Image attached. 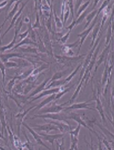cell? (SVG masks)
<instances>
[{"label": "cell", "instance_id": "cell-14", "mask_svg": "<svg viewBox=\"0 0 114 150\" xmlns=\"http://www.w3.org/2000/svg\"><path fill=\"white\" fill-rule=\"evenodd\" d=\"M49 81H50V79H47V78L44 80V81H43V83L39 84V85L38 86L36 89H35L34 91L31 93V94L27 97V99L30 98H32V97H34L35 95H37V94H39V93H41L43 91L45 90V87H46V85H47Z\"/></svg>", "mask_w": 114, "mask_h": 150}, {"label": "cell", "instance_id": "cell-46", "mask_svg": "<svg viewBox=\"0 0 114 150\" xmlns=\"http://www.w3.org/2000/svg\"><path fill=\"white\" fill-rule=\"evenodd\" d=\"M28 34H29V31H28V30H26V32L23 33H21V34H19V35H18V36H19V37H20V41L23 40L24 39L26 38V37H27V36H28Z\"/></svg>", "mask_w": 114, "mask_h": 150}, {"label": "cell", "instance_id": "cell-7", "mask_svg": "<svg viewBox=\"0 0 114 150\" xmlns=\"http://www.w3.org/2000/svg\"><path fill=\"white\" fill-rule=\"evenodd\" d=\"M46 123L49 124H52L59 129V131H60L62 133L69 132V131L72 130V127L69 125L66 122H59V121H52L50 119H43Z\"/></svg>", "mask_w": 114, "mask_h": 150}, {"label": "cell", "instance_id": "cell-16", "mask_svg": "<svg viewBox=\"0 0 114 150\" xmlns=\"http://www.w3.org/2000/svg\"><path fill=\"white\" fill-rule=\"evenodd\" d=\"M100 24H101V22L99 21L98 22V23L96 24V26H94V28H93V36H92V42H91L90 44V49L93 47V46L94 45L95 42L97 40V38L98 37L99 34V31H100Z\"/></svg>", "mask_w": 114, "mask_h": 150}, {"label": "cell", "instance_id": "cell-12", "mask_svg": "<svg viewBox=\"0 0 114 150\" xmlns=\"http://www.w3.org/2000/svg\"><path fill=\"white\" fill-rule=\"evenodd\" d=\"M34 129L39 132H50L51 131H59L56 126L52 124H49V123H46L45 125H35Z\"/></svg>", "mask_w": 114, "mask_h": 150}, {"label": "cell", "instance_id": "cell-21", "mask_svg": "<svg viewBox=\"0 0 114 150\" xmlns=\"http://www.w3.org/2000/svg\"><path fill=\"white\" fill-rule=\"evenodd\" d=\"M20 2H20V1H18V2H16V3H15V6H14V8H13V10L10 11V12H9V14L7 15L6 18V19H4V22H3V23L2 24V26H0V28H2V26H3V25H4V24L6 23L7 21H8V19H11V18H13V16H14L15 15V13H17L18 7H19V5H20Z\"/></svg>", "mask_w": 114, "mask_h": 150}, {"label": "cell", "instance_id": "cell-39", "mask_svg": "<svg viewBox=\"0 0 114 150\" xmlns=\"http://www.w3.org/2000/svg\"><path fill=\"white\" fill-rule=\"evenodd\" d=\"M71 31L72 30H69V32L66 33V34L63 35L62 37H61L60 39H59V42L62 43H63V44H65V43H66L67 40H68V39H69V36H70V33H71Z\"/></svg>", "mask_w": 114, "mask_h": 150}, {"label": "cell", "instance_id": "cell-52", "mask_svg": "<svg viewBox=\"0 0 114 150\" xmlns=\"http://www.w3.org/2000/svg\"><path fill=\"white\" fill-rule=\"evenodd\" d=\"M59 150H65V146H64V138H62V142L61 145L59 144Z\"/></svg>", "mask_w": 114, "mask_h": 150}, {"label": "cell", "instance_id": "cell-18", "mask_svg": "<svg viewBox=\"0 0 114 150\" xmlns=\"http://www.w3.org/2000/svg\"><path fill=\"white\" fill-rule=\"evenodd\" d=\"M97 11L98 9H95L94 10L91 11L90 13H88V15L86 16V24H85V26H84V30H86L89 27V26L90 25V23L93 22V20L94 19L95 16L97 15Z\"/></svg>", "mask_w": 114, "mask_h": 150}, {"label": "cell", "instance_id": "cell-15", "mask_svg": "<svg viewBox=\"0 0 114 150\" xmlns=\"http://www.w3.org/2000/svg\"><path fill=\"white\" fill-rule=\"evenodd\" d=\"M55 98H56V94H52V95H50V96H48L47 98H45L44 99L42 102H40L39 105H37L36 106V108H33V109L34 110L42 109V108H43L45 107L46 105H48V104L50 103V102H52V101H55Z\"/></svg>", "mask_w": 114, "mask_h": 150}, {"label": "cell", "instance_id": "cell-28", "mask_svg": "<svg viewBox=\"0 0 114 150\" xmlns=\"http://www.w3.org/2000/svg\"><path fill=\"white\" fill-rule=\"evenodd\" d=\"M73 87H74V84H73V85H72L71 87H69V88H66V89H64V90L60 91H59L58 93H56V98H55V101H57V100H59V98H62V97L65 94H66V93H68L69 91H70Z\"/></svg>", "mask_w": 114, "mask_h": 150}, {"label": "cell", "instance_id": "cell-43", "mask_svg": "<svg viewBox=\"0 0 114 150\" xmlns=\"http://www.w3.org/2000/svg\"><path fill=\"white\" fill-rule=\"evenodd\" d=\"M0 70L2 72V78H3V82H5V78H6V73H5V65L2 64V62L0 60Z\"/></svg>", "mask_w": 114, "mask_h": 150}, {"label": "cell", "instance_id": "cell-9", "mask_svg": "<svg viewBox=\"0 0 114 150\" xmlns=\"http://www.w3.org/2000/svg\"><path fill=\"white\" fill-rule=\"evenodd\" d=\"M67 115H68V118L69 119H73V120H74L75 122H76L79 125H80L81 126H83L85 127L86 129H89L90 131L92 132H93L95 134V132L94 130H93V129H91L90 127L88 126V125L86 124V122H85V121L83 120V118H82V115H80V114H77V113H75V112H67Z\"/></svg>", "mask_w": 114, "mask_h": 150}, {"label": "cell", "instance_id": "cell-36", "mask_svg": "<svg viewBox=\"0 0 114 150\" xmlns=\"http://www.w3.org/2000/svg\"><path fill=\"white\" fill-rule=\"evenodd\" d=\"M93 123H95V124L97 125V126H99V129H101L102 131L105 132V133H106V135H108V136H110V137H111V139H112V140L113 139V133H110V131H108L107 129H105V128H103V127H102L101 125L99 124V123H98V122H96V121H93Z\"/></svg>", "mask_w": 114, "mask_h": 150}, {"label": "cell", "instance_id": "cell-4", "mask_svg": "<svg viewBox=\"0 0 114 150\" xmlns=\"http://www.w3.org/2000/svg\"><path fill=\"white\" fill-rule=\"evenodd\" d=\"M99 88L98 89V91H97V90H96V88H93V98L91 100V101H93L95 100L96 101V110L97 112H98L102 118V120L104 121L106 124V117H105V112H104V106H103V104H102V101L100 100V98H99Z\"/></svg>", "mask_w": 114, "mask_h": 150}, {"label": "cell", "instance_id": "cell-17", "mask_svg": "<svg viewBox=\"0 0 114 150\" xmlns=\"http://www.w3.org/2000/svg\"><path fill=\"white\" fill-rule=\"evenodd\" d=\"M35 108V106H32V107L29 108V109H27L26 111H25L24 112H22V113H20L19 114V115H17L15 116L16 117V118H17V125H18V134L20 135V125H21L22 124V119L24 118V117L27 115V113H28L29 111H31V110H32L33 108Z\"/></svg>", "mask_w": 114, "mask_h": 150}, {"label": "cell", "instance_id": "cell-8", "mask_svg": "<svg viewBox=\"0 0 114 150\" xmlns=\"http://www.w3.org/2000/svg\"><path fill=\"white\" fill-rule=\"evenodd\" d=\"M91 105L89 104L87 101L85 102H82V103H76L72 104L71 105H69L68 107L64 108V109L62 112H70L73 110H83V109H89L92 110V111H97V110L93 108H89L90 107Z\"/></svg>", "mask_w": 114, "mask_h": 150}, {"label": "cell", "instance_id": "cell-56", "mask_svg": "<svg viewBox=\"0 0 114 150\" xmlns=\"http://www.w3.org/2000/svg\"><path fill=\"white\" fill-rule=\"evenodd\" d=\"M39 150H41V149H40V148H39Z\"/></svg>", "mask_w": 114, "mask_h": 150}, {"label": "cell", "instance_id": "cell-37", "mask_svg": "<svg viewBox=\"0 0 114 150\" xmlns=\"http://www.w3.org/2000/svg\"><path fill=\"white\" fill-rule=\"evenodd\" d=\"M67 4H68L69 11H70V13L72 14V19H73V20H74L75 19V16H74V4H73V0L67 1Z\"/></svg>", "mask_w": 114, "mask_h": 150}, {"label": "cell", "instance_id": "cell-29", "mask_svg": "<svg viewBox=\"0 0 114 150\" xmlns=\"http://www.w3.org/2000/svg\"><path fill=\"white\" fill-rule=\"evenodd\" d=\"M35 4H36V21L33 24V26H32V28L33 30L35 29H41V23H40V21H39V15L38 12H37V1H35Z\"/></svg>", "mask_w": 114, "mask_h": 150}, {"label": "cell", "instance_id": "cell-44", "mask_svg": "<svg viewBox=\"0 0 114 150\" xmlns=\"http://www.w3.org/2000/svg\"><path fill=\"white\" fill-rule=\"evenodd\" d=\"M15 80H16V77H14L13 80H11L10 81H9V83L8 84V86H7V89H8V90L11 91V89L13 88V86L15 84Z\"/></svg>", "mask_w": 114, "mask_h": 150}, {"label": "cell", "instance_id": "cell-31", "mask_svg": "<svg viewBox=\"0 0 114 150\" xmlns=\"http://www.w3.org/2000/svg\"><path fill=\"white\" fill-rule=\"evenodd\" d=\"M88 13H89L88 9H86V11H84L83 13L80 16H78L77 19H76V26H77V25H79V24L82 23L84 21V19H86V16L88 15Z\"/></svg>", "mask_w": 114, "mask_h": 150}, {"label": "cell", "instance_id": "cell-5", "mask_svg": "<svg viewBox=\"0 0 114 150\" xmlns=\"http://www.w3.org/2000/svg\"><path fill=\"white\" fill-rule=\"evenodd\" d=\"M67 105V102L62 104V105H57V101H54L52 102V105H50V107L45 108V109H42L39 110V115L41 114H53V113H59L62 112L64 109V106Z\"/></svg>", "mask_w": 114, "mask_h": 150}, {"label": "cell", "instance_id": "cell-27", "mask_svg": "<svg viewBox=\"0 0 114 150\" xmlns=\"http://www.w3.org/2000/svg\"><path fill=\"white\" fill-rule=\"evenodd\" d=\"M82 66H83V64H79V66L76 67V68L75 70H74V71H73V72H72V73L70 74H69V76H68V77H67L64 80L65 83H66V84H69V82H70V81L73 79V77H74V76H75L76 74H77L78 71H79V70H80V69L82 67Z\"/></svg>", "mask_w": 114, "mask_h": 150}, {"label": "cell", "instance_id": "cell-49", "mask_svg": "<svg viewBox=\"0 0 114 150\" xmlns=\"http://www.w3.org/2000/svg\"><path fill=\"white\" fill-rule=\"evenodd\" d=\"M74 27H76V19L73 20V22L71 23V24H70L69 26L66 27V30H72L73 28H74Z\"/></svg>", "mask_w": 114, "mask_h": 150}, {"label": "cell", "instance_id": "cell-32", "mask_svg": "<svg viewBox=\"0 0 114 150\" xmlns=\"http://www.w3.org/2000/svg\"><path fill=\"white\" fill-rule=\"evenodd\" d=\"M91 1H87V2H84L83 4L80 7V9H79V10L76 12V16H80L81 14H82L83 13L84 11H86V9H87V7L89 6V5L90 4Z\"/></svg>", "mask_w": 114, "mask_h": 150}, {"label": "cell", "instance_id": "cell-45", "mask_svg": "<svg viewBox=\"0 0 114 150\" xmlns=\"http://www.w3.org/2000/svg\"><path fill=\"white\" fill-rule=\"evenodd\" d=\"M5 66L6 67H18V64L15 62H6L5 64Z\"/></svg>", "mask_w": 114, "mask_h": 150}, {"label": "cell", "instance_id": "cell-13", "mask_svg": "<svg viewBox=\"0 0 114 150\" xmlns=\"http://www.w3.org/2000/svg\"><path fill=\"white\" fill-rule=\"evenodd\" d=\"M27 2H28V1H27V2H25V3H24V4L22 5V7H21V8H20V9H19V10L17 11V13H15V15L14 16H13V19H12V21H11V23H10V25H9V28L7 29V30H6V32H5V33H4V34L2 35V39L3 38V37H5V35L7 33L9 32V30H11V28H13V26H15V22H16V20H17V19H19V17H20V16H21V13H22V10H23L24 7L26 6V5L27 4Z\"/></svg>", "mask_w": 114, "mask_h": 150}, {"label": "cell", "instance_id": "cell-10", "mask_svg": "<svg viewBox=\"0 0 114 150\" xmlns=\"http://www.w3.org/2000/svg\"><path fill=\"white\" fill-rule=\"evenodd\" d=\"M40 136L42 137L43 140L50 142L52 145V147H54V142L56 140L62 139L64 136V133H61V134H56V135H48L44 132H39L38 133Z\"/></svg>", "mask_w": 114, "mask_h": 150}, {"label": "cell", "instance_id": "cell-55", "mask_svg": "<svg viewBox=\"0 0 114 150\" xmlns=\"http://www.w3.org/2000/svg\"><path fill=\"white\" fill-rule=\"evenodd\" d=\"M1 32H2V30H0V33H1Z\"/></svg>", "mask_w": 114, "mask_h": 150}, {"label": "cell", "instance_id": "cell-24", "mask_svg": "<svg viewBox=\"0 0 114 150\" xmlns=\"http://www.w3.org/2000/svg\"><path fill=\"white\" fill-rule=\"evenodd\" d=\"M26 44H28V45L37 46V43H34L33 41L31 40V39H30V38H29V37H26V38L24 39L23 40L20 41V43H18V44H16V45H15V47H13V49H12V50H15V49H16L17 47H20V46L26 45Z\"/></svg>", "mask_w": 114, "mask_h": 150}, {"label": "cell", "instance_id": "cell-54", "mask_svg": "<svg viewBox=\"0 0 114 150\" xmlns=\"http://www.w3.org/2000/svg\"><path fill=\"white\" fill-rule=\"evenodd\" d=\"M2 9H0V12H1V11H2Z\"/></svg>", "mask_w": 114, "mask_h": 150}, {"label": "cell", "instance_id": "cell-25", "mask_svg": "<svg viewBox=\"0 0 114 150\" xmlns=\"http://www.w3.org/2000/svg\"><path fill=\"white\" fill-rule=\"evenodd\" d=\"M70 141H71V145L69 150H78V142H79L78 137L70 135Z\"/></svg>", "mask_w": 114, "mask_h": 150}, {"label": "cell", "instance_id": "cell-26", "mask_svg": "<svg viewBox=\"0 0 114 150\" xmlns=\"http://www.w3.org/2000/svg\"><path fill=\"white\" fill-rule=\"evenodd\" d=\"M66 74V71H59V72H56L55 74L53 75L52 77V78L48 82V84H50L51 82L54 81H58V80H60L62 77H64V75Z\"/></svg>", "mask_w": 114, "mask_h": 150}, {"label": "cell", "instance_id": "cell-57", "mask_svg": "<svg viewBox=\"0 0 114 150\" xmlns=\"http://www.w3.org/2000/svg\"><path fill=\"white\" fill-rule=\"evenodd\" d=\"M80 150H82V149H80Z\"/></svg>", "mask_w": 114, "mask_h": 150}, {"label": "cell", "instance_id": "cell-47", "mask_svg": "<svg viewBox=\"0 0 114 150\" xmlns=\"http://www.w3.org/2000/svg\"><path fill=\"white\" fill-rule=\"evenodd\" d=\"M95 135H97V139H98V141H99V142H98V149H97V150H104V149H103V148H102V142H101V138L99 137V135H97V133H95Z\"/></svg>", "mask_w": 114, "mask_h": 150}, {"label": "cell", "instance_id": "cell-3", "mask_svg": "<svg viewBox=\"0 0 114 150\" xmlns=\"http://www.w3.org/2000/svg\"><path fill=\"white\" fill-rule=\"evenodd\" d=\"M98 20H99V16L96 15L94 19H93V22L91 23L90 25L89 26L88 28L86 29V30H84L81 33H80V34L77 35V37H80V47H79V52L80 51V50H81V48H82V47H83V43L85 42V40H86V39L87 38V37L89 36V34L90 33L91 31L93 30V28H94V26H96V24L97 23V21H98Z\"/></svg>", "mask_w": 114, "mask_h": 150}, {"label": "cell", "instance_id": "cell-22", "mask_svg": "<svg viewBox=\"0 0 114 150\" xmlns=\"http://www.w3.org/2000/svg\"><path fill=\"white\" fill-rule=\"evenodd\" d=\"M64 84H66L64 80H58V81H54L51 82L50 84H47L46 87H45V89H50V88H60L62 86H63Z\"/></svg>", "mask_w": 114, "mask_h": 150}, {"label": "cell", "instance_id": "cell-2", "mask_svg": "<svg viewBox=\"0 0 114 150\" xmlns=\"http://www.w3.org/2000/svg\"><path fill=\"white\" fill-rule=\"evenodd\" d=\"M85 57V55H80V56L76 57H60L55 55L56 60L59 64L67 65V66H72L76 63H77L79 60H82L83 57Z\"/></svg>", "mask_w": 114, "mask_h": 150}, {"label": "cell", "instance_id": "cell-51", "mask_svg": "<svg viewBox=\"0 0 114 150\" xmlns=\"http://www.w3.org/2000/svg\"><path fill=\"white\" fill-rule=\"evenodd\" d=\"M90 138H91V143L89 144L87 142H86V137H84V141H85V142H86L87 145H89L90 146V150H94V147H93V139H92V136H91L90 135Z\"/></svg>", "mask_w": 114, "mask_h": 150}, {"label": "cell", "instance_id": "cell-42", "mask_svg": "<svg viewBox=\"0 0 114 150\" xmlns=\"http://www.w3.org/2000/svg\"><path fill=\"white\" fill-rule=\"evenodd\" d=\"M22 51L29 52V53H34V54H38V50L36 48H32V47H28L26 49H21Z\"/></svg>", "mask_w": 114, "mask_h": 150}, {"label": "cell", "instance_id": "cell-53", "mask_svg": "<svg viewBox=\"0 0 114 150\" xmlns=\"http://www.w3.org/2000/svg\"><path fill=\"white\" fill-rule=\"evenodd\" d=\"M7 3H8V1H4V2H2V3L0 4V9H1V8H2L3 6H6Z\"/></svg>", "mask_w": 114, "mask_h": 150}, {"label": "cell", "instance_id": "cell-33", "mask_svg": "<svg viewBox=\"0 0 114 150\" xmlns=\"http://www.w3.org/2000/svg\"><path fill=\"white\" fill-rule=\"evenodd\" d=\"M16 38H17V36H14V38H13V40L9 44H8L7 46H5V47H2L0 48V52H4L5 50H9L11 48H13L14 46H15V43H16Z\"/></svg>", "mask_w": 114, "mask_h": 150}, {"label": "cell", "instance_id": "cell-6", "mask_svg": "<svg viewBox=\"0 0 114 150\" xmlns=\"http://www.w3.org/2000/svg\"><path fill=\"white\" fill-rule=\"evenodd\" d=\"M112 43H113V38H111V40L110 41L109 44H108V45L106 47V48L104 50L103 53H102V54L99 56V57H98V60H97V62H96V64H95V65H96V67H95L94 72H93V77H92V80H93V78L94 77L95 74H96V73H97V70H98V68L99 67V66H100V65H101L104 62V60H105V59L106 58V57L109 56L110 49V47H111V45H112Z\"/></svg>", "mask_w": 114, "mask_h": 150}, {"label": "cell", "instance_id": "cell-30", "mask_svg": "<svg viewBox=\"0 0 114 150\" xmlns=\"http://www.w3.org/2000/svg\"><path fill=\"white\" fill-rule=\"evenodd\" d=\"M24 132L23 133L24 135H25V137H26V143L22 144V147H23V148H26L29 150H34L35 145L29 141V138L27 137V135H26V134L25 133V132Z\"/></svg>", "mask_w": 114, "mask_h": 150}, {"label": "cell", "instance_id": "cell-19", "mask_svg": "<svg viewBox=\"0 0 114 150\" xmlns=\"http://www.w3.org/2000/svg\"><path fill=\"white\" fill-rule=\"evenodd\" d=\"M113 15H111L110 16V20L109 22V26H108V31L106 33V46H107L110 43V41L111 40L113 34Z\"/></svg>", "mask_w": 114, "mask_h": 150}, {"label": "cell", "instance_id": "cell-20", "mask_svg": "<svg viewBox=\"0 0 114 150\" xmlns=\"http://www.w3.org/2000/svg\"><path fill=\"white\" fill-rule=\"evenodd\" d=\"M0 57L2 58V60L5 64L8 62V60L10 58L13 57H24L23 54H19V53H12V54H3V55H0Z\"/></svg>", "mask_w": 114, "mask_h": 150}, {"label": "cell", "instance_id": "cell-35", "mask_svg": "<svg viewBox=\"0 0 114 150\" xmlns=\"http://www.w3.org/2000/svg\"><path fill=\"white\" fill-rule=\"evenodd\" d=\"M48 67H49V65L43 64L41 67H38V68L34 69V70H33V71H32V74H31V75H39V74L41 73L42 71H44L45 69L48 68Z\"/></svg>", "mask_w": 114, "mask_h": 150}, {"label": "cell", "instance_id": "cell-34", "mask_svg": "<svg viewBox=\"0 0 114 150\" xmlns=\"http://www.w3.org/2000/svg\"><path fill=\"white\" fill-rule=\"evenodd\" d=\"M28 31L29 33V38L31 39V40H32L34 43H36V33L34 32V30L32 28V26H31V21L28 24Z\"/></svg>", "mask_w": 114, "mask_h": 150}, {"label": "cell", "instance_id": "cell-41", "mask_svg": "<svg viewBox=\"0 0 114 150\" xmlns=\"http://www.w3.org/2000/svg\"><path fill=\"white\" fill-rule=\"evenodd\" d=\"M103 143H104V145L105 146V147L106 148V149L107 150H113V149L110 147V142H108L107 139H106V137L105 135H103Z\"/></svg>", "mask_w": 114, "mask_h": 150}, {"label": "cell", "instance_id": "cell-11", "mask_svg": "<svg viewBox=\"0 0 114 150\" xmlns=\"http://www.w3.org/2000/svg\"><path fill=\"white\" fill-rule=\"evenodd\" d=\"M22 125L26 127V129H28L29 132L31 133V135H32V136H33L35 141H36V142L37 144H39V145H40V146H43V147H45V148L47 149L48 150H52V149H51L50 148V147H48V146H46V145H45V144L44 143V142H43V139H42L41 136H40V135H39V134H38V133L36 132L34 129H31L30 127L29 126V125L27 124H26L25 122H22Z\"/></svg>", "mask_w": 114, "mask_h": 150}, {"label": "cell", "instance_id": "cell-23", "mask_svg": "<svg viewBox=\"0 0 114 150\" xmlns=\"http://www.w3.org/2000/svg\"><path fill=\"white\" fill-rule=\"evenodd\" d=\"M52 15H54V24L55 26L57 27L58 29H62L64 26H63V24H62V22L61 21L60 18L59 17L57 14H56V11L55 7H52Z\"/></svg>", "mask_w": 114, "mask_h": 150}, {"label": "cell", "instance_id": "cell-48", "mask_svg": "<svg viewBox=\"0 0 114 150\" xmlns=\"http://www.w3.org/2000/svg\"><path fill=\"white\" fill-rule=\"evenodd\" d=\"M83 2L82 0H80V1H75V6H74V11H78V9L80 7V5Z\"/></svg>", "mask_w": 114, "mask_h": 150}, {"label": "cell", "instance_id": "cell-40", "mask_svg": "<svg viewBox=\"0 0 114 150\" xmlns=\"http://www.w3.org/2000/svg\"><path fill=\"white\" fill-rule=\"evenodd\" d=\"M80 44V40H78L77 41H76L75 43H71V44H64V47L67 49H70V50H73V48H75V47H77V46H79Z\"/></svg>", "mask_w": 114, "mask_h": 150}, {"label": "cell", "instance_id": "cell-1", "mask_svg": "<svg viewBox=\"0 0 114 150\" xmlns=\"http://www.w3.org/2000/svg\"><path fill=\"white\" fill-rule=\"evenodd\" d=\"M43 118V119H50L52 121H59V122H66L68 120V115L67 112H59V113H53V114H42V115H34L32 119L33 118Z\"/></svg>", "mask_w": 114, "mask_h": 150}, {"label": "cell", "instance_id": "cell-50", "mask_svg": "<svg viewBox=\"0 0 114 150\" xmlns=\"http://www.w3.org/2000/svg\"><path fill=\"white\" fill-rule=\"evenodd\" d=\"M35 88V85L33 84H29V85H28L27 87L26 88V90H25V94H27V93L29 91L32 90V88Z\"/></svg>", "mask_w": 114, "mask_h": 150}, {"label": "cell", "instance_id": "cell-38", "mask_svg": "<svg viewBox=\"0 0 114 150\" xmlns=\"http://www.w3.org/2000/svg\"><path fill=\"white\" fill-rule=\"evenodd\" d=\"M109 2H110V1H104L103 4L101 5V6L99 7V9H98V11H97V16H99L100 15V13H101L104 10V9H105L106 7L108 5H109Z\"/></svg>", "mask_w": 114, "mask_h": 150}]
</instances>
